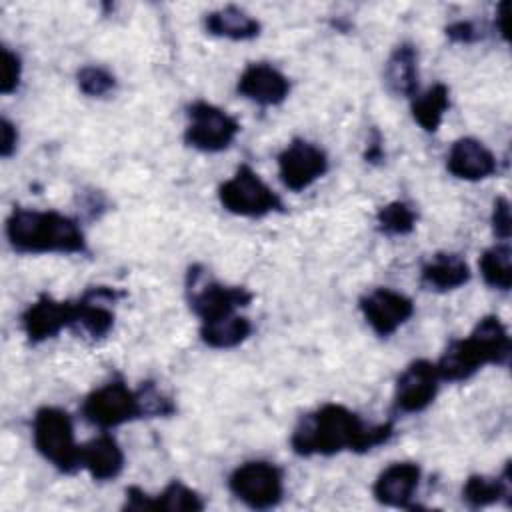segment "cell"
I'll list each match as a JSON object with an SVG mask.
<instances>
[{"label": "cell", "instance_id": "1", "mask_svg": "<svg viewBox=\"0 0 512 512\" xmlns=\"http://www.w3.org/2000/svg\"><path fill=\"white\" fill-rule=\"evenodd\" d=\"M392 430L390 422L368 426L346 406L324 404L296 424L290 446L298 456H332L344 450L360 454L388 442Z\"/></svg>", "mask_w": 512, "mask_h": 512}, {"label": "cell", "instance_id": "2", "mask_svg": "<svg viewBox=\"0 0 512 512\" xmlns=\"http://www.w3.org/2000/svg\"><path fill=\"white\" fill-rule=\"evenodd\" d=\"M6 238L24 254L86 252V238L78 222L54 210L14 208L6 220Z\"/></svg>", "mask_w": 512, "mask_h": 512}, {"label": "cell", "instance_id": "3", "mask_svg": "<svg viewBox=\"0 0 512 512\" xmlns=\"http://www.w3.org/2000/svg\"><path fill=\"white\" fill-rule=\"evenodd\" d=\"M510 336L498 316L478 320L468 338L452 340L436 362L440 380L462 382L486 364H506L510 358Z\"/></svg>", "mask_w": 512, "mask_h": 512}, {"label": "cell", "instance_id": "4", "mask_svg": "<svg viewBox=\"0 0 512 512\" xmlns=\"http://www.w3.org/2000/svg\"><path fill=\"white\" fill-rule=\"evenodd\" d=\"M34 446L54 468L64 474L76 472L80 466V446L74 440V426L68 412L42 406L34 414L32 424Z\"/></svg>", "mask_w": 512, "mask_h": 512}, {"label": "cell", "instance_id": "5", "mask_svg": "<svg viewBox=\"0 0 512 512\" xmlns=\"http://www.w3.org/2000/svg\"><path fill=\"white\" fill-rule=\"evenodd\" d=\"M218 200L228 212L246 218L284 210L280 196L246 164L238 166L234 176L220 184Z\"/></svg>", "mask_w": 512, "mask_h": 512}, {"label": "cell", "instance_id": "6", "mask_svg": "<svg viewBox=\"0 0 512 512\" xmlns=\"http://www.w3.org/2000/svg\"><path fill=\"white\" fill-rule=\"evenodd\" d=\"M186 292L192 312L202 320H218L236 314L252 302L254 294L242 286H224L220 282L208 280L200 266H192L186 276Z\"/></svg>", "mask_w": 512, "mask_h": 512}, {"label": "cell", "instance_id": "7", "mask_svg": "<svg viewBox=\"0 0 512 512\" xmlns=\"http://www.w3.org/2000/svg\"><path fill=\"white\" fill-rule=\"evenodd\" d=\"M228 488L246 506L268 510L280 504L284 496L282 470L266 460H250L230 474Z\"/></svg>", "mask_w": 512, "mask_h": 512}, {"label": "cell", "instance_id": "8", "mask_svg": "<svg viewBox=\"0 0 512 512\" xmlns=\"http://www.w3.org/2000/svg\"><path fill=\"white\" fill-rule=\"evenodd\" d=\"M82 416L100 428H114L136 418H144L142 398L138 390H130L124 382H108L84 398Z\"/></svg>", "mask_w": 512, "mask_h": 512}, {"label": "cell", "instance_id": "9", "mask_svg": "<svg viewBox=\"0 0 512 512\" xmlns=\"http://www.w3.org/2000/svg\"><path fill=\"white\" fill-rule=\"evenodd\" d=\"M188 118L184 142L200 152H222L240 132L238 120L210 102L190 104Z\"/></svg>", "mask_w": 512, "mask_h": 512}, {"label": "cell", "instance_id": "10", "mask_svg": "<svg viewBox=\"0 0 512 512\" xmlns=\"http://www.w3.org/2000/svg\"><path fill=\"white\" fill-rule=\"evenodd\" d=\"M328 170L326 152L302 138H294L280 154H278V172L280 180L286 188L300 192L312 186L318 178H322Z\"/></svg>", "mask_w": 512, "mask_h": 512}, {"label": "cell", "instance_id": "11", "mask_svg": "<svg viewBox=\"0 0 512 512\" xmlns=\"http://www.w3.org/2000/svg\"><path fill=\"white\" fill-rule=\"evenodd\" d=\"M438 386L440 374L436 364L430 360H414L396 380L394 404L404 414L422 412L434 402Z\"/></svg>", "mask_w": 512, "mask_h": 512}, {"label": "cell", "instance_id": "12", "mask_svg": "<svg viewBox=\"0 0 512 512\" xmlns=\"http://www.w3.org/2000/svg\"><path fill=\"white\" fill-rule=\"evenodd\" d=\"M76 320V302L54 300L48 294H40L34 304H30L20 322L22 330L32 344H40L48 338L58 336L64 328H72Z\"/></svg>", "mask_w": 512, "mask_h": 512}, {"label": "cell", "instance_id": "13", "mask_svg": "<svg viewBox=\"0 0 512 512\" xmlns=\"http://www.w3.org/2000/svg\"><path fill=\"white\" fill-rule=\"evenodd\" d=\"M358 306L368 326L382 338L394 334L414 314L412 300L390 288H376L364 294Z\"/></svg>", "mask_w": 512, "mask_h": 512}, {"label": "cell", "instance_id": "14", "mask_svg": "<svg viewBox=\"0 0 512 512\" xmlns=\"http://www.w3.org/2000/svg\"><path fill=\"white\" fill-rule=\"evenodd\" d=\"M238 94L260 104L276 106L286 100L290 92V80L266 62H254L244 68L236 86Z\"/></svg>", "mask_w": 512, "mask_h": 512}, {"label": "cell", "instance_id": "15", "mask_svg": "<svg viewBox=\"0 0 512 512\" xmlns=\"http://www.w3.org/2000/svg\"><path fill=\"white\" fill-rule=\"evenodd\" d=\"M420 476L422 470L416 462H394L378 474L372 494L384 506L410 508V500L418 490Z\"/></svg>", "mask_w": 512, "mask_h": 512}, {"label": "cell", "instance_id": "16", "mask_svg": "<svg viewBox=\"0 0 512 512\" xmlns=\"http://www.w3.org/2000/svg\"><path fill=\"white\" fill-rule=\"evenodd\" d=\"M446 168L452 176L468 182H478L496 172L494 154L476 138H458L446 160Z\"/></svg>", "mask_w": 512, "mask_h": 512}, {"label": "cell", "instance_id": "17", "mask_svg": "<svg viewBox=\"0 0 512 512\" xmlns=\"http://www.w3.org/2000/svg\"><path fill=\"white\" fill-rule=\"evenodd\" d=\"M120 294L112 288H90L80 300H76V320L72 328L84 330L90 338H104L114 326V312L108 308Z\"/></svg>", "mask_w": 512, "mask_h": 512}, {"label": "cell", "instance_id": "18", "mask_svg": "<svg viewBox=\"0 0 512 512\" xmlns=\"http://www.w3.org/2000/svg\"><path fill=\"white\" fill-rule=\"evenodd\" d=\"M80 466L88 470L92 480L108 482L122 472L124 452L116 438L110 434H100L80 446Z\"/></svg>", "mask_w": 512, "mask_h": 512}, {"label": "cell", "instance_id": "19", "mask_svg": "<svg viewBox=\"0 0 512 512\" xmlns=\"http://www.w3.org/2000/svg\"><path fill=\"white\" fill-rule=\"evenodd\" d=\"M470 280V268L458 254H434L420 270V282L434 292H448L464 286Z\"/></svg>", "mask_w": 512, "mask_h": 512}, {"label": "cell", "instance_id": "20", "mask_svg": "<svg viewBox=\"0 0 512 512\" xmlns=\"http://www.w3.org/2000/svg\"><path fill=\"white\" fill-rule=\"evenodd\" d=\"M384 82L394 96H414L418 90V52L412 44L394 48L384 66Z\"/></svg>", "mask_w": 512, "mask_h": 512}, {"label": "cell", "instance_id": "21", "mask_svg": "<svg viewBox=\"0 0 512 512\" xmlns=\"http://www.w3.org/2000/svg\"><path fill=\"white\" fill-rule=\"evenodd\" d=\"M204 26L210 34L230 40H252L260 34V22L236 6H226L206 14Z\"/></svg>", "mask_w": 512, "mask_h": 512}, {"label": "cell", "instance_id": "22", "mask_svg": "<svg viewBox=\"0 0 512 512\" xmlns=\"http://www.w3.org/2000/svg\"><path fill=\"white\" fill-rule=\"evenodd\" d=\"M252 334V322L244 316L230 314L218 320L202 322L200 338L210 348H234Z\"/></svg>", "mask_w": 512, "mask_h": 512}, {"label": "cell", "instance_id": "23", "mask_svg": "<svg viewBox=\"0 0 512 512\" xmlns=\"http://www.w3.org/2000/svg\"><path fill=\"white\" fill-rule=\"evenodd\" d=\"M508 496H510V464H506L502 476L490 478V476L474 474L464 482V488H462V498L472 508H484Z\"/></svg>", "mask_w": 512, "mask_h": 512}, {"label": "cell", "instance_id": "24", "mask_svg": "<svg viewBox=\"0 0 512 512\" xmlns=\"http://www.w3.org/2000/svg\"><path fill=\"white\" fill-rule=\"evenodd\" d=\"M450 106V90L446 84H434L422 94H414L412 116L426 132H436L442 124L444 112Z\"/></svg>", "mask_w": 512, "mask_h": 512}, {"label": "cell", "instance_id": "25", "mask_svg": "<svg viewBox=\"0 0 512 512\" xmlns=\"http://www.w3.org/2000/svg\"><path fill=\"white\" fill-rule=\"evenodd\" d=\"M480 274L484 282L498 290H510L512 284V252L508 244H496L480 256Z\"/></svg>", "mask_w": 512, "mask_h": 512}, {"label": "cell", "instance_id": "26", "mask_svg": "<svg viewBox=\"0 0 512 512\" xmlns=\"http://www.w3.org/2000/svg\"><path fill=\"white\" fill-rule=\"evenodd\" d=\"M152 510L200 512V510H204V500L200 498L198 492H194L180 480H172L158 496H152Z\"/></svg>", "mask_w": 512, "mask_h": 512}, {"label": "cell", "instance_id": "27", "mask_svg": "<svg viewBox=\"0 0 512 512\" xmlns=\"http://www.w3.org/2000/svg\"><path fill=\"white\" fill-rule=\"evenodd\" d=\"M376 224H378L380 232H384L388 236H404L414 230L416 212L406 202L396 200L378 210Z\"/></svg>", "mask_w": 512, "mask_h": 512}, {"label": "cell", "instance_id": "28", "mask_svg": "<svg viewBox=\"0 0 512 512\" xmlns=\"http://www.w3.org/2000/svg\"><path fill=\"white\" fill-rule=\"evenodd\" d=\"M78 88L92 98H102L116 88V78L102 66H84L76 74Z\"/></svg>", "mask_w": 512, "mask_h": 512}, {"label": "cell", "instance_id": "29", "mask_svg": "<svg viewBox=\"0 0 512 512\" xmlns=\"http://www.w3.org/2000/svg\"><path fill=\"white\" fill-rule=\"evenodd\" d=\"M140 398H142V410H144V418H152V416H170L174 414L176 406L172 404V400L168 396H164L152 382H146L138 388Z\"/></svg>", "mask_w": 512, "mask_h": 512}, {"label": "cell", "instance_id": "30", "mask_svg": "<svg viewBox=\"0 0 512 512\" xmlns=\"http://www.w3.org/2000/svg\"><path fill=\"white\" fill-rule=\"evenodd\" d=\"M22 76V62L20 56L14 54L10 48L2 46V80H0V92L12 94L16 92Z\"/></svg>", "mask_w": 512, "mask_h": 512}, {"label": "cell", "instance_id": "31", "mask_svg": "<svg viewBox=\"0 0 512 512\" xmlns=\"http://www.w3.org/2000/svg\"><path fill=\"white\" fill-rule=\"evenodd\" d=\"M492 230L500 240L510 238V202L498 196L492 206Z\"/></svg>", "mask_w": 512, "mask_h": 512}, {"label": "cell", "instance_id": "32", "mask_svg": "<svg viewBox=\"0 0 512 512\" xmlns=\"http://www.w3.org/2000/svg\"><path fill=\"white\" fill-rule=\"evenodd\" d=\"M446 36H448L452 42L470 44V42L480 40L484 34H482V30H480L474 22H470V20H458V22H452L450 26H446Z\"/></svg>", "mask_w": 512, "mask_h": 512}, {"label": "cell", "instance_id": "33", "mask_svg": "<svg viewBox=\"0 0 512 512\" xmlns=\"http://www.w3.org/2000/svg\"><path fill=\"white\" fill-rule=\"evenodd\" d=\"M0 132H2V136H0V154L4 158H10L16 152V146H18V130L8 118H2Z\"/></svg>", "mask_w": 512, "mask_h": 512}, {"label": "cell", "instance_id": "34", "mask_svg": "<svg viewBox=\"0 0 512 512\" xmlns=\"http://www.w3.org/2000/svg\"><path fill=\"white\" fill-rule=\"evenodd\" d=\"M124 510H152V496L142 492L138 486L126 488Z\"/></svg>", "mask_w": 512, "mask_h": 512}, {"label": "cell", "instance_id": "35", "mask_svg": "<svg viewBox=\"0 0 512 512\" xmlns=\"http://www.w3.org/2000/svg\"><path fill=\"white\" fill-rule=\"evenodd\" d=\"M382 156H384L382 138H380L378 130H372V138L368 140V150H366L364 158H366V162H378V160H382Z\"/></svg>", "mask_w": 512, "mask_h": 512}, {"label": "cell", "instance_id": "36", "mask_svg": "<svg viewBox=\"0 0 512 512\" xmlns=\"http://www.w3.org/2000/svg\"><path fill=\"white\" fill-rule=\"evenodd\" d=\"M506 8H508V4H506V2H500V4H498V10H496V18H494V28H496V32H498L504 40H508V36H506Z\"/></svg>", "mask_w": 512, "mask_h": 512}]
</instances>
